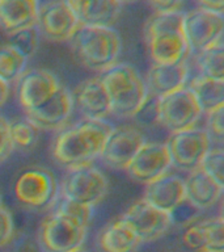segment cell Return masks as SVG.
<instances>
[{
    "label": "cell",
    "instance_id": "cell-35",
    "mask_svg": "<svg viewBox=\"0 0 224 252\" xmlns=\"http://www.w3.org/2000/svg\"><path fill=\"white\" fill-rule=\"evenodd\" d=\"M13 151V145L9 134V122L0 116V163L8 159Z\"/></svg>",
    "mask_w": 224,
    "mask_h": 252
},
{
    "label": "cell",
    "instance_id": "cell-28",
    "mask_svg": "<svg viewBox=\"0 0 224 252\" xmlns=\"http://www.w3.org/2000/svg\"><path fill=\"white\" fill-rule=\"evenodd\" d=\"M8 46L15 49L17 53L23 55L28 61L35 54L39 45V32L37 27H29L12 32L7 34Z\"/></svg>",
    "mask_w": 224,
    "mask_h": 252
},
{
    "label": "cell",
    "instance_id": "cell-31",
    "mask_svg": "<svg viewBox=\"0 0 224 252\" xmlns=\"http://www.w3.org/2000/svg\"><path fill=\"white\" fill-rule=\"evenodd\" d=\"M92 209L93 208L79 204V202H75V201H71L63 197L62 200L59 201L58 206H56V212L62 213L64 216L70 217L72 220H78L79 223L84 224V226L88 227L90 218H92Z\"/></svg>",
    "mask_w": 224,
    "mask_h": 252
},
{
    "label": "cell",
    "instance_id": "cell-37",
    "mask_svg": "<svg viewBox=\"0 0 224 252\" xmlns=\"http://www.w3.org/2000/svg\"><path fill=\"white\" fill-rule=\"evenodd\" d=\"M196 1L198 3V5H199L200 8L223 13L224 0H196Z\"/></svg>",
    "mask_w": 224,
    "mask_h": 252
},
{
    "label": "cell",
    "instance_id": "cell-29",
    "mask_svg": "<svg viewBox=\"0 0 224 252\" xmlns=\"http://www.w3.org/2000/svg\"><path fill=\"white\" fill-rule=\"evenodd\" d=\"M204 231V251L224 252V222L222 217L202 220Z\"/></svg>",
    "mask_w": 224,
    "mask_h": 252
},
{
    "label": "cell",
    "instance_id": "cell-3",
    "mask_svg": "<svg viewBox=\"0 0 224 252\" xmlns=\"http://www.w3.org/2000/svg\"><path fill=\"white\" fill-rule=\"evenodd\" d=\"M100 78L109 96L112 114L117 117H135L148 100L144 80L127 63H115Z\"/></svg>",
    "mask_w": 224,
    "mask_h": 252
},
{
    "label": "cell",
    "instance_id": "cell-34",
    "mask_svg": "<svg viewBox=\"0 0 224 252\" xmlns=\"http://www.w3.org/2000/svg\"><path fill=\"white\" fill-rule=\"evenodd\" d=\"M15 232L13 227V218L11 212L3 205H0V248L7 246L11 242Z\"/></svg>",
    "mask_w": 224,
    "mask_h": 252
},
{
    "label": "cell",
    "instance_id": "cell-11",
    "mask_svg": "<svg viewBox=\"0 0 224 252\" xmlns=\"http://www.w3.org/2000/svg\"><path fill=\"white\" fill-rule=\"evenodd\" d=\"M135 235L143 242H155L172 226L170 214L155 208L144 198L135 201L121 216Z\"/></svg>",
    "mask_w": 224,
    "mask_h": 252
},
{
    "label": "cell",
    "instance_id": "cell-12",
    "mask_svg": "<svg viewBox=\"0 0 224 252\" xmlns=\"http://www.w3.org/2000/svg\"><path fill=\"white\" fill-rule=\"evenodd\" d=\"M62 84L53 72L43 68L25 71L17 80V97L25 113L45 105L54 97Z\"/></svg>",
    "mask_w": 224,
    "mask_h": 252
},
{
    "label": "cell",
    "instance_id": "cell-44",
    "mask_svg": "<svg viewBox=\"0 0 224 252\" xmlns=\"http://www.w3.org/2000/svg\"><path fill=\"white\" fill-rule=\"evenodd\" d=\"M0 3H1V0H0Z\"/></svg>",
    "mask_w": 224,
    "mask_h": 252
},
{
    "label": "cell",
    "instance_id": "cell-9",
    "mask_svg": "<svg viewBox=\"0 0 224 252\" xmlns=\"http://www.w3.org/2000/svg\"><path fill=\"white\" fill-rule=\"evenodd\" d=\"M223 13L196 8L184 13V33L190 54L200 53L223 41Z\"/></svg>",
    "mask_w": 224,
    "mask_h": 252
},
{
    "label": "cell",
    "instance_id": "cell-1",
    "mask_svg": "<svg viewBox=\"0 0 224 252\" xmlns=\"http://www.w3.org/2000/svg\"><path fill=\"white\" fill-rule=\"evenodd\" d=\"M112 130L109 122L83 120L56 137L53 157L67 169L92 164L101 155Z\"/></svg>",
    "mask_w": 224,
    "mask_h": 252
},
{
    "label": "cell",
    "instance_id": "cell-15",
    "mask_svg": "<svg viewBox=\"0 0 224 252\" xmlns=\"http://www.w3.org/2000/svg\"><path fill=\"white\" fill-rule=\"evenodd\" d=\"M170 167L172 160L165 143L144 142L126 171L139 183L148 184L168 173Z\"/></svg>",
    "mask_w": 224,
    "mask_h": 252
},
{
    "label": "cell",
    "instance_id": "cell-36",
    "mask_svg": "<svg viewBox=\"0 0 224 252\" xmlns=\"http://www.w3.org/2000/svg\"><path fill=\"white\" fill-rule=\"evenodd\" d=\"M153 8L155 13H168V12H178L182 7L185 0H147Z\"/></svg>",
    "mask_w": 224,
    "mask_h": 252
},
{
    "label": "cell",
    "instance_id": "cell-2",
    "mask_svg": "<svg viewBox=\"0 0 224 252\" xmlns=\"http://www.w3.org/2000/svg\"><path fill=\"white\" fill-rule=\"evenodd\" d=\"M144 35L153 63H177L190 55L184 33V12L155 13L147 21Z\"/></svg>",
    "mask_w": 224,
    "mask_h": 252
},
{
    "label": "cell",
    "instance_id": "cell-17",
    "mask_svg": "<svg viewBox=\"0 0 224 252\" xmlns=\"http://www.w3.org/2000/svg\"><path fill=\"white\" fill-rule=\"evenodd\" d=\"M189 78L188 59L177 63H152L144 80L149 96L161 97L184 88Z\"/></svg>",
    "mask_w": 224,
    "mask_h": 252
},
{
    "label": "cell",
    "instance_id": "cell-14",
    "mask_svg": "<svg viewBox=\"0 0 224 252\" xmlns=\"http://www.w3.org/2000/svg\"><path fill=\"white\" fill-rule=\"evenodd\" d=\"M144 142V135L137 127H113L106 139L100 159L109 168L126 171Z\"/></svg>",
    "mask_w": 224,
    "mask_h": 252
},
{
    "label": "cell",
    "instance_id": "cell-22",
    "mask_svg": "<svg viewBox=\"0 0 224 252\" xmlns=\"http://www.w3.org/2000/svg\"><path fill=\"white\" fill-rule=\"evenodd\" d=\"M141 240L121 217L105 224L97 236L100 252H137Z\"/></svg>",
    "mask_w": 224,
    "mask_h": 252
},
{
    "label": "cell",
    "instance_id": "cell-40",
    "mask_svg": "<svg viewBox=\"0 0 224 252\" xmlns=\"http://www.w3.org/2000/svg\"><path fill=\"white\" fill-rule=\"evenodd\" d=\"M121 3H134V1H137V0H119Z\"/></svg>",
    "mask_w": 224,
    "mask_h": 252
},
{
    "label": "cell",
    "instance_id": "cell-4",
    "mask_svg": "<svg viewBox=\"0 0 224 252\" xmlns=\"http://www.w3.org/2000/svg\"><path fill=\"white\" fill-rule=\"evenodd\" d=\"M70 42L79 62L97 72H104L118 63L121 55V37L113 28L80 25Z\"/></svg>",
    "mask_w": 224,
    "mask_h": 252
},
{
    "label": "cell",
    "instance_id": "cell-5",
    "mask_svg": "<svg viewBox=\"0 0 224 252\" xmlns=\"http://www.w3.org/2000/svg\"><path fill=\"white\" fill-rule=\"evenodd\" d=\"M13 192L16 200L24 208L33 212H43L56 204L59 184L50 169L29 167L17 176Z\"/></svg>",
    "mask_w": 224,
    "mask_h": 252
},
{
    "label": "cell",
    "instance_id": "cell-33",
    "mask_svg": "<svg viewBox=\"0 0 224 252\" xmlns=\"http://www.w3.org/2000/svg\"><path fill=\"white\" fill-rule=\"evenodd\" d=\"M182 243L193 252L204 251V231L202 220L190 223L182 234Z\"/></svg>",
    "mask_w": 224,
    "mask_h": 252
},
{
    "label": "cell",
    "instance_id": "cell-32",
    "mask_svg": "<svg viewBox=\"0 0 224 252\" xmlns=\"http://www.w3.org/2000/svg\"><path fill=\"white\" fill-rule=\"evenodd\" d=\"M223 116L224 106H220L218 109L207 113V129L204 130L207 131L208 137L211 139V143H214L215 146H223Z\"/></svg>",
    "mask_w": 224,
    "mask_h": 252
},
{
    "label": "cell",
    "instance_id": "cell-30",
    "mask_svg": "<svg viewBox=\"0 0 224 252\" xmlns=\"http://www.w3.org/2000/svg\"><path fill=\"white\" fill-rule=\"evenodd\" d=\"M223 146H211V149L208 150L200 163L199 168L203 169L204 172L210 175L212 179H215L218 183L223 184Z\"/></svg>",
    "mask_w": 224,
    "mask_h": 252
},
{
    "label": "cell",
    "instance_id": "cell-8",
    "mask_svg": "<svg viewBox=\"0 0 224 252\" xmlns=\"http://www.w3.org/2000/svg\"><path fill=\"white\" fill-rule=\"evenodd\" d=\"M62 194L64 198L93 208L108 193V179L92 164L68 168L63 177Z\"/></svg>",
    "mask_w": 224,
    "mask_h": 252
},
{
    "label": "cell",
    "instance_id": "cell-39",
    "mask_svg": "<svg viewBox=\"0 0 224 252\" xmlns=\"http://www.w3.org/2000/svg\"><path fill=\"white\" fill-rule=\"evenodd\" d=\"M37 1V5L38 7H41V5H45V4L47 3H51V1H54V0H35Z\"/></svg>",
    "mask_w": 224,
    "mask_h": 252
},
{
    "label": "cell",
    "instance_id": "cell-43",
    "mask_svg": "<svg viewBox=\"0 0 224 252\" xmlns=\"http://www.w3.org/2000/svg\"><path fill=\"white\" fill-rule=\"evenodd\" d=\"M0 205H1V198H0Z\"/></svg>",
    "mask_w": 224,
    "mask_h": 252
},
{
    "label": "cell",
    "instance_id": "cell-25",
    "mask_svg": "<svg viewBox=\"0 0 224 252\" xmlns=\"http://www.w3.org/2000/svg\"><path fill=\"white\" fill-rule=\"evenodd\" d=\"M194 55H196V64L200 75L218 80H224L223 41Z\"/></svg>",
    "mask_w": 224,
    "mask_h": 252
},
{
    "label": "cell",
    "instance_id": "cell-24",
    "mask_svg": "<svg viewBox=\"0 0 224 252\" xmlns=\"http://www.w3.org/2000/svg\"><path fill=\"white\" fill-rule=\"evenodd\" d=\"M188 88L194 94L202 113H210L212 110L224 106V80L196 75L189 82Z\"/></svg>",
    "mask_w": 224,
    "mask_h": 252
},
{
    "label": "cell",
    "instance_id": "cell-7",
    "mask_svg": "<svg viewBox=\"0 0 224 252\" xmlns=\"http://www.w3.org/2000/svg\"><path fill=\"white\" fill-rule=\"evenodd\" d=\"M86 226L55 210L45 218L38 231V243L43 252H70L82 248L86 238Z\"/></svg>",
    "mask_w": 224,
    "mask_h": 252
},
{
    "label": "cell",
    "instance_id": "cell-41",
    "mask_svg": "<svg viewBox=\"0 0 224 252\" xmlns=\"http://www.w3.org/2000/svg\"><path fill=\"white\" fill-rule=\"evenodd\" d=\"M70 252H86V251H84L83 248H78V250H74V251H70Z\"/></svg>",
    "mask_w": 224,
    "mask_h": 252
},
{
    "label": "cell",
    "instance_id": "cell-10",
    "mask_svg": "<svg viewBox=\"0 0 224 252\" xmlns=\"http://www.w3.org/2000/svg\"><path fill=\"white\" fill-rule=\"evenodd\" d=\"M165 145L170 155L172 165L190 172L199 168L212 143L206 130L193 127L173 133Z\"/></svg>",
    "mask_w": 224,
    "mask_h": 252
},
{
    "label": "cell",
    "instance_id": "cell-16",
    "mask_svg": "<svg viewBox=\"0 0 224 252\" xmlns=\"http://www.w3.org/2000/svg\"><path fill=\"white\" fill-rule=\"evenodd\" d=\"M71 94L84 120L105 121L112 114L109 96L98 76L83 80Z\"/></svg>",
    "mask_w": 224,
    "mask_h": 252
},
{
    "label": "cell",
    "instance_id": "cell-23",
    "mask_svg": "<svg viewBox=\"0 0 224 252\" xmlns=\"http://www.w3.org/2000/svg\"><path fill=\"white\" fill-rule=\"evenodd\" d=\"M38 5L35 0H1L0 28L5 33L35 27Z\"/></svg>",
    "mask_w": 224,
    "mask_h": 252
},
{
    "label": "cell",
    "instance_id": "cell-19",
    "mask_svg": "<svg viewBox=\"0 0 224 252\" xmlns=\"http://www.w3.org/2000/svg\"><path fill=\"white\" fill-rule=\"evenodd\" d=\"M143 198L155 208L172 214L186 200L184 180L177 175L165 173L145 184Z\"/></svg>",
    "mask_w": 224,
    "mask_h": 252
},
{
    "label": "cell",
    "instance_id": "cell-38",
    "mask_svg": "<svg viewBox=\"0 0 224 252\" xmlns=\"http://www.w3.org/2000/svg\"><path fill=\"white\" fill-rule=\"evenodd\" d=\"M9 96V84L0 79V106H3Z\"/></svg>",
    "mask_w": 224,
    "mask_h": 252
},
{
    "label": "cell",
    "instance_id": "cell-13",
    "mask_svg": "<svg viewBox=\"0 0 224 252\" xmlns=\"http://www.w3.org/2000/svg\"><path fill=\"white\" fill-rule=\"evenodd\" d=\"M35 27L39 34L51 42H67L80 27V23L64 0H54L38 7Z\"/></svg>",
    "mask_w": 224,
    "mask_h": 252
},
{
    "label": "cell",
    "instance_id": "cell-21",
    "mask_svg": "<svg viewBox=\"0 0 224 252\" xmlns=\"http://www.w3.org/2000/svg\"><path fill=\"white\" fill-rule=\"evenodd\" d=\"M184 183L186 201L196 210L212 208L223 194V184L218 183L200 168L190 171Z\"/></svg>",
    "mask_w": 224,
    "mask_h": 252
},
{
    "label": "cell",
    "instance_id": "cell-42",
    "mask_svg": "<svg viewBox=\"0 0 224 252\" xmlns=\"http://www.w3.org/2000/svg\"><path fill=\"white\" fill-rule=\"evenodd\" d=\"M196 252H210V251H196Z\"/></svg>",
    "mask_w": 224,
    "mask_h": 252
},
{
    "label": "cell",
    "instance_id": "cell-27",
    "mask_svg": "<svg viewBox=\"0 0 224 252\" xmlns=\"http://www.w3.org/2000/svg\"><path fill=\"white\" fill-rule=\"evenodd\" d=\"M39 129L35 127L28 118L9 122V134L13 149L29 151L34 149L39 137Z\"/></svg>",
    "mask_w": 224,
    "mask_h": 252
},
{
    "label": "cell",
    "instance_id": "cell-20",
    "mask_svg": "<svg viewBox=\"0 0 224 252\" xmlns=\"http://www.w3.org/2000/svg\"><path fill=\"white\" fill-rule=\"evenodd\" d=\"M72 94L62 86L50 101H47L38 109L28 112L27 118L38 129L56 130L66 124L72 113Z\"/></svg>",
    "mask_w": 224,
    "mask_h": 252
},
{
    "label": "cell",
    "instance_id": "cell-6",
    "mask_svg": "<svg viewBox=\"0 0 224 252\" xmlns=\"http://www.w3.org/2000/svg\"><path fill=\"white\" fill-rule=\"evenodd\" d=\"M155 113L156 121L172 134L196 127L203 114L188 87L155 97Z\"/></svg>",
    "mask_w": 224,
    "mask_h": 252
},
{
    "label": "cell",
    "instance_id": "cell-18",
    "mask_svg": "<svg viewBox=\"0 0 224 252\" xmlns=\"http://www.w3.org/2000/svg\"><path fill=\"white\" fill-rule=\"evenodd\" d=\"M80 25L113 28L122 11L119 0H64Z\"/></svg>",
    "mask_w": 224,
    "mask_h": 252
},
{
    "label": "cell",
    "instance_id": "cell-26",
    "mask_svg": "<svg viewBox=\"0 0 224 252\" xmlns=\"http://www.w3.org/2000/svg\"><path fill=\"white\" fill-rule=\"evenodd\" d=\"M28 59L8 45L0 46V79L7 84L17 82L25 72Z\"/></svg>",
    "mask_w": 224,
    "mask_h": 252
}]
</instances>
